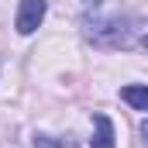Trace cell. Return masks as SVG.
I'll return each mask as SVG.
<instances>
[{
    "label": "cell",
    "mask_w": 148,
    "mask_h": 148,
    "mask_svg": "<svg viewBox=\"0 0 148 148\" xmlns=\"http://www.w3.org/2000/svg\"><path fill=\"white\" fill-rule=\"evenodd\" d=\"M141 45H145V48H148V35H145V38H141Z\"/></svg>",
    "instance_id": "52a82bcc"
},
{
    "label": "cell",
    "mask_w": 148,
    "mask_h": 148,
    "mask_svg": "<svg viewBox=\"0 0 148 148\" xmlns=\"http://www.w3.org/2000/svg\"><path fill=\"white\" fill-rule=\"evenodd\" d=\"M83 3H86V7H97V3H103V0H83Z\"/></svg>",
    "instance_id": "5b68a950"
},
{
    "label": "cell",
    "mask_w": 148,
    "mask_h": 148,
    "mask_svg": "<svg viewBox=\"0 0 148 148\" xmlns=\"http://www.w3.org/2000/svg\"><path fill=\"white\" fill-rule=\"evenodd\" d=\"M45 17V0H21L17 7V31L21 35H31Z\"/></svg>",
    "instance_id": "6da1fadb"
},
{
    "label": "cell",
    "mask_w": 148,
    "mask_h": 148,
    "mask_svg": "<svg viewBox=\"0 0 148 148\" xmlns=\"http://www.w3.org/2000/svg\"><path fill=\"white\" fill-rule=\"evenodd\" d=\"M141 134H145V141H148V121H145V124H141Z\"/></svg>",
    "instance_id": "8992f818"
},
{
    "label": "cell",
    "mask_w": 148,
    "mask_h": 148,
    "mask_svg": "<svg viewBox=\"0 0 148 148\" xmlns=\"http://www.w3.org/2000/svg\"><path fill=\"white\" fill-rule=\"evenodd\" d=\"M35 148H62V141H55L48 134H35Z\"/></svg>",
    "instance_id": "277c9868"
},
{
    "label": "cell",
    "mask_w": 148,
    "mask_h": 148,
    "mask_svg": "<svg viewBox=\"0 0 148 148\" xmlns=\"http://www.w3.org/2000/svg\"><path fill=\"white\" fill-rule=\"evenodd\" d=\"M93 138H90V148H114V124L110 117H103V114H97L93 117Z\"/></svg>",
    "instance_id": "7a4b0ae2"
},
{
    "label": "cell",
    "mask_w": 148,
    "mask_h": 148,
    "mask_svg": "<svg viewBox=\"0 0 148 148\" xmlns=\"http://www.w3.org/2000/svg\"><path fill=\"white\" fill-rule=\"evenodd\" d=\"M121 100L131 103L134 110H148V86H138V83L124 86V90H121Z\"/></svg>",
    "instance_id": "3957f363"
}]
</instances>
